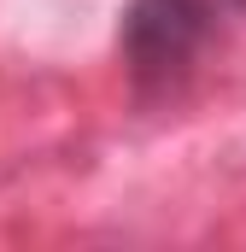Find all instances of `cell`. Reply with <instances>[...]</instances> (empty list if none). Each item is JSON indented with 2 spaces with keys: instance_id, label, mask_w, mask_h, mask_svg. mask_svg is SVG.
<instances>
[{
  "instance_id": "cell-1",
  "label": "cell",
  "mask_w": 246,
  "mask_h": 252,
  "mask_svg": "<svg viewBox=\"0 0 246 252\" xmlns=\"http://www.w3.org/2000/svg\"><path fill=\"white\" fill-rule=\"evenodd\" d=\"M217 24L211 0H129L118 18V59L135 88H170L205 53Z\"/></svg>"
},
{
  "instance_id": "cell-2",
  "label": "cell",
  "mask_w": 246,
  "mask_h": 252,
  "mask_svg": "<svg viewBox=\"0 0 246 252\" xmlns=\"http://www.w3.org/2000/svg\"><path fill=\"white\" fill-rule=\"evenodd\" d=\"M217 12H246V0H211Z\"/></svg>"
}]
</instances>
